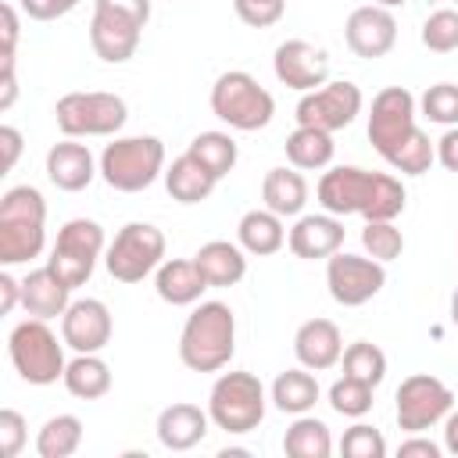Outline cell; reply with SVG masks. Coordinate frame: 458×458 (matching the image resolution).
<instances>
[{"label": "cell", "instance_id": "obj_1", "mask_svg": "<svg viewBox=\"0 0 458 458\" xmlns=\"http://www.w3.org/2000/svg\"><path fill=\"white\" fill-rule=\"evenodd\" d=\"M322 211L329 215H361L365 222L376 218H397L408 204V193L397 175L390 172H369L358 165H336L322 172L318 190H315Z\"/></svg>", "mask_w": 458, "mask_h": 458}, {"label": "cell", "instance_id": "obj_2", "mask_svg": "<svg viewBox=\"0 0 458 458\" xmlns=\"http://www.w3.org/2000/svg\"><path fill=\"white\" fill-rule=\"evenodd\" d=\"M236 351V315L225 301H200L182 333H179V361L190 372H218L229 365Z\"/></svg>", "mask_w": 458, "mask_h": 458}, {"label": "cell", "instance_id": "obj_3", "mask_svg": "<svg viewBox=\"0 0 458 458\" xmlns=\"http://www.w3.org/2000/svg\"><path fill=\"white\" fill-rule=\"evenodd\" d=\"M47 247V200L36 186H11L0 197V265H25Z\"/></svg>", "mask_w": 458, "mask_h": 458}, {"label": "cell", "instance_id": "obj_4", "mask_svg": "<svg viewBox=\"0 0 458 458\" xmlns=\"http://www.w3.org/2000/svg\"><path fill=\"white\" fill-rule=\"evenodd\" d=\"M64 340H57V333L47 326V318H25L11 329L7 336V354L14 372L32 383V386H50L57 379H64Z\"/></svg>", "mask_w": 458, "mask_h": 458}, {"label": "cell", "instance_id": "obj_5", "mask_svg": "<svg viewBox=\"0 0 458 458\" xmlns=\"http://www.w3.org/2000/svg\"><path fill=\"white\" fill-rule=\"evenodd\" d=\"M211 111L215 118H222L229 129L240 132H258L272 122L276 114V100L272 93L250 75V72H222L211 86Z\"/></svg>", "mask_w": 458, "mask_h": 458}, {"label": "cell", "instance_id": "obj_6", "mask_svg": "<svg viewBox=\"0 0 458 458\" xmlns=\"http://www.w3.org/2000/svg\"><path fill=\"white\" fill-rule=\"evenodd\" d=\"M165 172V143L157 136H118L100 154V175L118 193H140Z\"/></svg>", "mask_w": 458, "mask_h": 458}, {"label": "cell", "instance_id": "obj_7", "mask_svg": "<svg viewBox=\"0 0 458 458\" xmlns=\"http://www.w3.org/2000/svg\"><path fill=\"white\" fill-rule=\"evenodd\" d=\"M54 122L64 136L72 140H89V136H114L129 122V107L118 93L104 89H75L64 93L54 104Z\"/></svg>", "mask_w": 458, "mask_h": 458}, {"label": "cell", "instance_id": "obj_8", "mask_svg": "<svg viewBox=\"0 0 458 458\" xmlns=\"http://www.w3.org/2000/svg\"><path fill=\"white\" fill-rule=\"evenodd\" d=\"M208 415L218 429L240 437L265 419V386L254 372H222L208 394Z\"/></svg>", "mask_w": 458, "mask_h": 458}, {"label": "cell", "instance_id": "obj_9", "mask_svg": "<svg viewBox=\"0 0 458 458\" xmlns=\"http://www.w3.org/2000/svg\"><path fill=\"white\" fill-rule=\"evenodd\" d=\"M165 247H168V240L154 222H125L114 233L104 265H107L111 279L140 283L150 272H157V265L165 261Z\"/></svg>", "mask_w": 458, "mask_h": 458}, {"label": "cell", "instance_id": "obj_10", "mask_svg": "<svg viewBox=\"0 0 458 458\" xmlns=\"http://www.w3.org/2000/svg\"><path fill=\"white\" fill-rule=\"evenodd\" d=\"M100 254H104V225L93 218H72L57 229V240L50 247L47 265L75 290V286L89 283Z\"/></svg>", "mask_w": 458, "mask_h": 458}, {"label": "cell", "instance_id": "obj_11", "mask_svg": "<svg viewBox=\"0 0 458 458\" xmlns=\"http://www.w3.org/2000/svg\"><path fill=\"white\" fill-rule=\"evenodd\" d=\"M451 408H454L451 386L429 372H415V376L401 379V386L394 394V415L404 433H426L429 426L444 422Z\"/></svg>", "mask_w": 458, "mask_h": 458}, {"label": "cell", "instance_id": "obj_12", "mask_svg": "<svg viewBox=\"0 0 458 458\" xmlns=\"http://www.w3.org/2000/svg\"><path fill=\"white\" fill-rule=\"evenodd\" d=\"M415 114H419V104L415 97L404 89V86H386L372 97V111H369V140L376 147V154L383 161H390L415 132Z\"/></svg>", "mask_w": 458, "mask_h": 458}, {"label": "cell", "instance_id": "obj_13", "mask_svg": "<svg viewBox=\"0 0 458 458\" xmlns=\"http://www.w3.org/2000/svg\"><path fill=\"white\" fill-rule=\"evenodd\" d=\"M361 89L351 82V79H336V82H326L311 93H304L297 100V125H311V129H322V132H336V129H347L358 114H361Z\"/></svg>", "mask_w": 458, "mask_h": 458}, {"label": "cell", "instance_id": "obj_14", "mask_svg": "<svg viewBox=\"0 0 458 458\" xmlns=\"http://www.w3.org/2000/svg\"><path fill=\"white\" fill-rule=\"evenodd\" d=\"M386 283V268L376 258H361V254H344L336 250L333 258H326V286L329 297L344 308H361L369 304Z\"/></svg>", "mask_w": 458, "mask_h": 458}, {"label": "cell", "instance_id": "obj_15", "mask_svg": "<svg viewBox=\"0 0 458 458\" xmlns=\"http://www.w3.org/2000/svg\"><path fill=\"white\" fill-rule=\"evenodd\" d=\"M344 39H347V50L361 61L386 57L397 43V18L390 7H379V4L354 7L344 21Z\"/></svg>", "mask_w": 458, "mask_h": 458}, {"label": "cell", "instance_id": "obj_16", "mask_svg": "<svg viewBox=\"0 0 458 458\" xmlns=\"http://www.w3.org/2000/svg\"><path fill=\"white\" fill-rule=\"evenodd\" d=\"M272 72L283 86L311 93L329 82V54L308 39H283L272 54Z\"/></svg>", "mask_w": 458, "mask_h": 458}, {"label": "cell", "instance_id": "obj_17", "mask_svg": "<svg viewBox=\"0 0 458 458\" xmlns=\"http://www.w3.org/2000/svg\"><path fill=\"white\" fill-rule=\"evenodd\" d=\"M111 333H114L111 311L97 297H79L61 315V340L75 354H100L111 344Z\"/></svg>", "mask_w": 458, "mask_h": 458}, {"label": "cell", "instance_id": "obj_18", "mask_svg": "<svg viewBox=\"0 0 458 458\" xmlns=\"http://www.w3.org/2000/svg\"><path fill=\"white\" fill-rule=\"evenodd\" d=\"M143 29L147 25H140L129 14L107 11V7H93V18H89V47H93V54L100 61L122 64V61H129L136 54Z\"/></svg>", "mask_w": 458, "mask_h": 458}, {"label": "cell", "instance_id": "obj_19", "mask_svg": "<svg viewBox=\"0 0 458 458\" xmlns=\"http://www.w3.org/2000/svg\"><path fill=\"white\" fill-rule=\"evenodd\" d=\"M286 247L293 250V258L304 261H318V258H333L344 247V222L340 215H297L293 229L286 233Z\"/></svg>", "mask_w": 458, "mask_h": 458}, {"label": "cell", "instance_id": "obj_20", "mask_svg": "<svg viewBox=\"0 0 458 458\" xmlns=\"http://www.w3.org/2000/svg\"><path fill=\"white\" fill-rule=\"evenodd\" d=\"M97 172H100V165L93 161L89 147L79 143V140H72V136H64L61 143H54V147L47 150V179H50L57 190H64V193L86 190Z\"/></svg>", "mask_w": 458, "mask_h": 458}, {"label": "cell", "instance_id": "obj_21", "mask_svg": "<svg viewBox=\"0 0 458 458\" xmlns=\"http://www.w3.org/2000/svg\"><path fill=\"white\" fill-rule=\"evenodd\" d=\"M293 354L311 372L333 369L340 361V354H344V336H340L336 322H329V318H308V322H301L297 333H293Z\"/></svg>", "mask_w": 458, "mask_h": 458}, {"label": "cell", "instance_id": "obj_22", "mask_svg": "<svg viewBox=\"0 0 458 458\" xmlns=\"http://www.w3.org/2000/svg\"><path fill=\"white\" fill-rule=\"evenodd\" d=\"M68 304H72V286L50 265H39L21 279V308L32 318H47L50 322V318L64 315Z\"/></svg>", "mask_w": 458, "mask_h": 458}, {"label": "cell", "instance_id": "obj_23", "mask_svg": "<svg viewBox=\"0 0 458 458\" xmlns=\"http://www.w3.org/2000/svg\"><path fill=\"white\" fill-rule=\"evenodd\" d=\"M211 415L190 401H175L168 408H161L157 415V440L168 451H190L208 437Z\"/></svg>", "mask_w": 458, "mask_h": 458}, {"label": "cell", "instance_id": "obj_24", "mask_svg": "<svg viewBox=\"0 0 458 458\" xmlns=\"http://www.w3.org/2000/svg\"><path fill=\"white\" fill-rule=\"evenodd\" d=\"M154 290L165 304L172 308H186V304H197L204 290H211L197 268L193 258H165L154 272Z\"/></svg>", "mask_w": 458, "mask_h": 458}, {"label": "cell", "instance_id": "obj_25", "mask_svg": "<svg viewBox=\"0 0 458 458\" xmlns=\"http://www.w3.org/2000/svg\"><path fill=\"white\" fill-rule=\"evenodd\" d=\"M204 283L211 290H222V286H236L243 276H247V250L240 243H229V240H208L200 243V250L193 254Z\"/></svg>", "mask_w": 458, "mask_h": 458}, {"label": "cell", "instance_id": "obj_26", "mask_svg": "<svg viewBox=\"0 0 458 458\" xmlns=\"http://www.w3.org/2000/svg\"><path fill=\"white\" fill-rule=\"evenodd\" d=\"M218 186V179L193 157V154H179L168 168H165V190L172 200L179 204H200L211 197V190Z\"/></svg>", "mask_w": 458, "mask_h": 458}, {"label": "cell", "instance_id": "obj_27", "mask_svg": "<svg viewBox=\"0 0 458 458\" xmlns=\"http://www.w3.org/2000/svg\"><path fill=\"white\" fill-rule=\"evenodd\" d=\"M261 200L268 211L283 215V218H297L308 204V182L301 175V168H268L265 182H261Z\"/></svg>", "mask_w": 458, "mask_h": 458}, {"label": "cell", "instance_id": "obj_28", "mask_svg": "<svg viewBox=\"0 0 458 458\" xmlns=\"http://www.w3.org/2000/svg\"><path fill=\"white\" fill-rule=\"evenodd\" d=\"M236 243L254 254V258H268L286 243V229H283V215L268 211V208H254L236 222Z\"/></svg>", "mask_w": 458, "mask_h": 458}, {"label": "cell", "instance_id": "obj_29", "mask_svg": "<svg viewBox=\"0 0 458 458\" xmlns=\"http://www.w3.org/2000/svg\"><path fill=\"white\" fill-rule=\"evenodd\" d=\"M286 161L301 172H318V168H329L333 161V132H322V129H311V125H297L290 136H286Z\"/></svg>", "mask_w": 458, "mask_h": 458}, {"label": "cell", "instance_id": "obj_30", "mask_svg": "<svg viewBox=\"0 0 458 458\" xmlns=\"http://www.w3.org/2000/svg\"><path fill=\"white\" fill-rule=\"evenodd\" d=\"M64 390L79 401H97L111 390V365L100 354H75L64 365Z\"/></svg>", "mask_w": 458, "mask_h": 458}, {"label": "cell", "instance_id": "obj_31", "mask_svg": "<svg viewBox=\"0 0 458 458\" xmlns=\"http://www.w3.org/2000/svg\"><path fill=\"white\" fill-rule=\"evenodd\" d=\"M318 401V379L311 376V369H286L276 376L272 383V404L286 415H304L311 411Z\"/></svg>", "mask_w": 458, "mask_h": 458}, {"label": "cell", "instance_id": "obj_32", "mask_svg": "<svg viewBox=\"0 0 458 458\" xmlns=\"http://www.w3.org/2000/svg\"><path fill=\"white\" fill-rule=\"evenodd\" d=\"M283 451L290 458H329L333 454V437H329V426L315 415H297L283 437Z\"/></svg>", "mask_w": 458, "mask_h": 458}, {"label": "cell", "instance_id": "obj_33", "mask_svg": "<svg viewBox=\"0 0 458 458\" xmlns=\"http://www.w3.org/2000/svg\"><path fill=\"white\" fill-rule=\"evenodd\" d=\"M82 444V419L79 415H50L36 433V454L39 458H72Z\"/></svg>", "mask_w": 458, "mask_h": 458}, {"label": "cell", "instance_id": "obj_34", "mask_svg": "<svg viewBox=\"0 0 458 458\" xmlns=\"http://www.w3.org/2000/svg\"><path fill=\"white\" fill-rule=\"evenodd\" d=\"M186 154H193V157H197V161H200L215 179H225V175L236 168V157H240L236 140H233L229 132H218V129L197 132V136L190 140Z\"/></svg>", "mask_w": 458, "mask_h": 458}, {"label": "cell", "instance_id": "obj_35", "mask_svg": "<svg viewBox=\"0 0 458 458\" xmlns=\"http://www.w3.org/2000/svg\"><path fill=\"white\" fill-rule=\"evenodd\" d=\"M340 365H344V376L361 379V383H369V386H379L383 376H386V354H383L376 344H369V340L347 344L344 354H340Z\"/></svg>", "mask_w": 458, "mask_h": 458}, {"label": "cell", "instance_id": "obj_36", "mask_svg": "<svg viewBox=\"0 0 458 458\" xmlns=\"http://www.w3.org/2000/svg\"><path fill=\"white\" fill-rule=\"evenodd\" d=\"M372 390H376V386H369V383H361V379L340 376V379L329 386V404H333V411L344 415V419H361V415L372 411Z\"/></svg>", "mask_w": 458, "mask_h": 458}, {"label": "cell", "instance_id": "obj_37", "mask_svg": "<svg viewBox=\"0 0 458 458\" xmlns=\"http://www.w3.org/2000/svg\"><path fill=\"white\" fill-rule=\"evenodd\" d=\"M361 247H365L369 258H376V261L386 265V261L401 258L404 236H401V229H397L390 218H376V222H365V229H361Z\"/></svg>", "mask_w": 458, "mask_h": 458}, {"label": "cell", "instance_id": "obj_38", "mask_svg": "<svg viewBox=\"0 0 458 458\" xmlns=\"http://www.w3.org/2000/svg\"><path fill=\"white\" fill-rule=\"evenodd\" d=\"M422 47L433 54L458 50V11L454 7H440L422 21Z\"/></svg>", "mask_w": 458, "mask_h": 458}, {"label": "cell", "instance_id": "obj_39", "mask_svg": "<svg viewBox=\"0 0 458 458\" xmlns=\"http://www.w3.org/2000/svg\"><path fill=\"white\" fill-rule=\"evenodd\" d=\"M433 161H437V143H429V136L419 129L386 165H390L394 172H401V175H426Z\"/></svg>", "mask_w": 458, "mask_h": 458}, {"label": "cell", "instance_id": "obj_40", "mask_svg": "<svg viewBox=\"0 0 458 458\" xmlns=\"http://www.w3.org/2000/svg\"><path fill=\"white\" fill-rule=\"evenodd\" d=\"M419 111L429 118V122H437V125H458V86L454 82H437V86H429L426 93H422V100H419Z\"/></svg>", "mask_w": 458, "mask_h": 458}, {"label": "cell", "instance_id": "obj_41", "mask_svg": "<svg viewBox=\"0 0 458 458\" xmlns=\"http://www.w3.org/2000/svg\"><path fill=\"white\" fill-rule=\"evenodd\" d=\"M340 454L344 458H383L386 454V440H383V433L376 426L354 422L340 440Z\"/></svg>", "mask_w": 458, "mask_h": 458}, {"label": "cell", "instance_id": "obj_42", "mask_svg": "<svg viewBox=\"0 0 458 458\" xmlns=\"http://www.w3.org/2000/svg\"><path fill=\"white\" fill-rule=\"evenodd\" d=\"M233 11L243 25L250 29H268L283 18L286 11V0H233Z\"/></svg>", "mask_w": 458, "mask_h": 458}, {"label": "cell", "instance_id": "obj_43", "mask_svg": "<svg viewBox=\"0 0 458 458\" xmlns=\"http://www.w3.org/2000/svg\"><path fill=\"white\" fill-rule=\"evenodd\" d=\"M25 440H29V422H25V415L14 411V408H4V411H0V454H4V458H18L21 447H25Z\"/></svg>", "mask_w": 458, "mask_h": 458}, {"label": "cell", "instance_id": "obj_44", "mask_svg": "<svg viewBox=\"0 0 458 458\" xmlns=\"http://www.w3.org/2000/svg\"><path fill=\"white\" fill-rule=\"evenodd\" d=\"M79 0H18V11L32 21H54V18H64L68 11H75Z\"/></svg>", "mask_w": 458, "mask_h": 458}, {"label": "cell", "instance_id": "obj_45", "mask_svg": "<svg viewBox=\"0 0 458 458\" xmlns=\"http://www.w3.org/2000/svg\"><path fill=\"white\" fill-rule=\"evenodd\" d=\"M0 18H4V29H0V61H14V50H18V7L14 4H4L0 7Z\"/></svg>", "mask_w": 458, "mask_h": 458}, {"label": "cell", "instance_id": "obj_46", "mask_svg": "<svg viewBox=\"0 0 458 458\" xmlns=\"http://www.w3.org/2000/svg\"><path fill=\"white\" fill-rule=\"evenodd\" d=\"M440 444H433L429 437H422V433H408V440H401V447H397V454L401 458H440Z\"/></svg>", "mask_w": 458, "mask_h": 458}, {"label": "cell", "instance_id": "obj_47", "mask_svg": "<svg viewBox=\"0 0 458 458\" xmlns=\"http://www.w3.org/2000/svg\"><path fill=\"white\" fill-rule=\"evenodd\" d=\"M93 7H107V11L129 14V18H136L140 25L150 21V0H93Z\"/></svg>", "mask_w": 458, "mask_h": 458}, {"label": "cell", "instance_id": "obj_48", "mask_svg": "<svg viewBox=\"0 0 458 458\" xmlns=\"http://www.w3.org/2000/svg\"><path fill=\"white\" fill-rule=\"evenodd\" d=\"M0 150H4V172H11L21 157V132L14 125H0Z\"/></svg>", "mask_w": 458, "mask_h": 458}, {"label": "cell", "instance_id": "obj_49", "mask_svg": "<svg viewBox=\"0 0 458 458\" xmlns=\"http://www.w3.org/2000/svg\"><path fill=\"white\" fill-rule=\"evenodd\" d=\"M437 161L447 172H458V125H451L440 140H437Z\"/></svg>", "mask_w": 458, "mask_h": 458}, {"label": "cell", "instance_id": "obj_50", "mask_svg": "<svg viewBox=\"0 0 458 458\" xmlns=\"http://www.w3.org/2000/svg\"><path fill=\"white\" fill-rule=\"evenodd\" d=\"M18 100V75H14V61H0V111H11V104Z\"/></svg>", "mask_w": 458, "mask_h": 458}, {"label": "cell", "instance_id": "obj_51", "mask_svg": "<svg viewBox=\"0 0 458 458\" xmlns=\"http://www.w3.org/2000/svg\"><path fill=\"white\" fill-rule=\"evenodd\" d=\"M21 304V279H14L7 268L0 272V311L11 315Z\"/></svg>", "mask_w": 458, "mask_h": 458}, {"label": "cell", "instance_id": "obj_52", "mask_svg": "<svg viewBox=\"0 0 458 458\" xmlns=\"http://www.w3.org/2000/svg\"><path fill=\"white\" fill-rule=\"evenodd\" d=\"M444 451L458 458V411L451 408L447 419H444Z\"/></svg>", "mask_w": 458, "mask_h": 458}, {"label": "cell", "instance_id": "obj_53", "mask_svg": "<svg viewBox=\"0 0 458 458\" xmlns=\"http://www.w3.org/2000/svg\"><path fill=\"white\" fill-rule=\"evenodd\" d=\"M243 454H250L247 447H222L218 451V458H243Z\"/></svg>", "mask_w": 458, "mask_h": 458}, {"label": "cell", "instance_id": "obj_54", "mask_svg": "<svg viewBox=\"0 0 458 458\" xmlns=\"http://www.w3.org/2000/svg\"><path fill=\"white\" fill-rule=\"evenodd\" d=\"M451 322H454V326H458V290H454V293H451Z\"/></svg>", "mask_w": 458, "mask_h": 458}, {"label": "cell", "instance_id": "obj_55", "mask_svg": "<svg viewBox=\"0 0 458 458\" xmlns=\"http://www.w3.org/2000/svg\"><path fill=\"white\" fill-rule=\"evenodd\" d=\"M376 4H379V7H390V11H394V7H401V4H408V0H376Z\"/></svg>", "mask_w": 458, "mask_h": 458}, {"label": "cell", "instance_id": "obj_56", "mask_svg": "<svg viewBox=\"0 0 458 458\" xmlns=\"http://www.w3.org/2000/svg\"><path fill=\"white\" fill-rule=\"evenodd\" d=\"M451 4H458V0H451Z\"/></svg>", "mask_w": 458, "mask_h": 458}]
</instances>
